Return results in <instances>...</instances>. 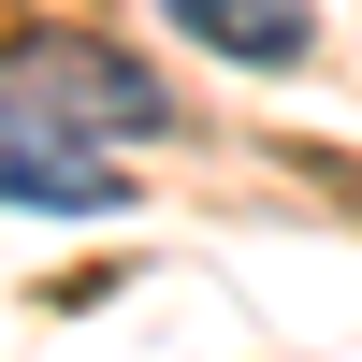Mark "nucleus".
<instances>
[{"mask_svg": "<svg viewBox=\"0 0 362 362\" xmlns=\"http://www.w3.org/2000/svg\"><path fill=\"white\" fill-rule=\"evenodd\" d=\"M174 29H189L203 58H247V73H305L319 58V15L305 0H160Z\"/></svg>", "mask_w": 362, "mask_h": 362, "instance_id": "3", "label": "nucleus"}, {"mask_svg": "<svg viewBox=\"0 0 362 362\" xmlns=\"http://www.w3.org/2000/svg\"><path fill=\"white\" fill-rule=\"evenodd\" d=\"M15 87L58 116V131H174L160 73H145L131 44H87V29H44V44H15Z\"/></svg>", "mask_w": 362, "mask_h": 362, "instance_id": "1", "label": "nucleus"}, {"mask_svg": "<svg viewBox=\"0 0 362 362\" xmlns=\"http://www.w3.org/2000/svg\"><path fill=\"white\" fill-rule=\"evenodd\" d=\"M0 203H29V218H116V203H131V174H116L87 131H58V116L0 73Z\"/></svg>", "mask_w": 362, "mask_h": 362, "instance_id": "2", "label": "nucleus"}]
</instances>
